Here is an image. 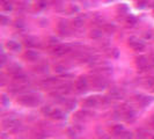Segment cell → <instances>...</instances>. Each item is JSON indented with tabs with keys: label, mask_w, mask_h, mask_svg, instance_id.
<instances>
[{
	"label": "cell",
	"mask_w": 154,
	"mask_h": 139,
	"mask_svg": "<svg viewBox=\"0 0 154 139\" xmlns=\"http://www.w3.org/2000/svg\"><path fill=\"white\" fill-rule=\"evenodd\" d=\"M8 48L12 49V50H16V49H20V45L17 43H14V42H9L8 43Z\"/></svg>",
	"instance_id": "cell-2"
},
{
	"label": "cell",
	"mask_w": 154,
	"mask_h": 139,
	"mask_svg": "<svg viewBox=\"0 0 154 139\" xmlns=\"http://www.w3.org/2000/svg\"><path fill=\"white\" fill-rule=\"evenodd\" d=\"M86 86H87V83H86V80H83V79H80V80L78 81V83H77V87H78L79 89H81V87L85 88Z\"/></svg>",
	"instance_id": "cell-1"
}]
</instances>
